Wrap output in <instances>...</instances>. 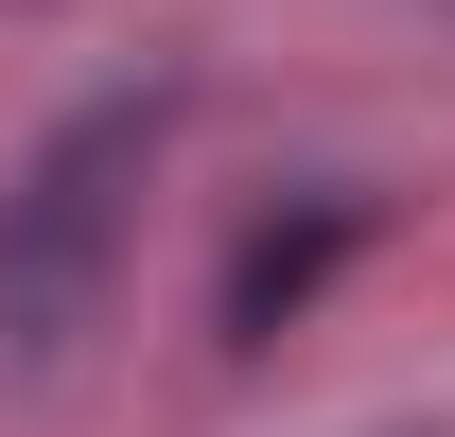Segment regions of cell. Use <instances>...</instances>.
Returning a JSON list of instances; mask_svg holds the SVG:
<instances>
[{
  "label": "cell",
  "mask_w": 455,
  "mask_h": 437,
  "mask_svg": "<svg viewBox=\"0 0 455 437\" xmlns=\"http://www.w3.org/2000/svg\"><path fill=\"white\" fill-rule=\"evenodd\" d=\"M140 175H158V88H106V106H70L18 158V193H0V368H70L88 350L106 263L140 227Z\"/></svg>",
  "instance_id": "1"
},
{
  "label": "cell",
  "mask_w": 455,
  "mask_h": 437,
  "mask_svg": "<svg viewBox=\"0 0 455 437\" xmlns=\"http://www.w3.org/2000/svg\"><path fill=\"white\" fill-rule=\"evenodd\" d=\"M350 227H368L350 193H333V211H298V227H263V245H245V280H228V332H281L298 298L333 280V245H350Z\"/></svg>",
  "instance_id": "2"
}]
</instances>
